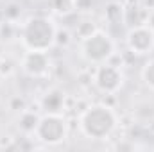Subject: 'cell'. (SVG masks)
Here are the masks:
<instances>
[{
	"label": "cell",
	"mask_w": 154,
	"mask_h": 152,
	"mask_svg": "<svg viewBox=\"0 0 154 152\" xmlns=\"http://www.w3.org/2000/svg\"><path fill=\"white\" fill-rule=\"evenodd\" d=\"M79 52H81V57L86 63L97 66V65L108 63V59L116 52V47H115L113 38L106 31L99 29L95 34H91L88 39L81 41Z\"/></svg>",
	"instance_id": "4"
},
{
	"label": "cell",
	"mask_w": 154,
	"mask_h": 152,
	"mask_svg": "<svg viewBox=\"0 0 154 152\" xmlns=\"http://www.w3.org/2000/svg\"><path fill=\"white\" fill-rule=\"evenodd\" d=\"M81 132L90 140H108L118 129V114L115 108L95 102L88 104L77 116Z\"/></svg>",
	"instance_id": "1"
},
{
	"label": "cell",
	"mask_w": 154,
	"mask_h": 152,
	"mask_svg": "<svg viewBox=\"0 0 154 152\" xmlns=\"http://www.w3.org/2000/svg\"><path fill=\"white\" fill-rule=\"evenodd\" d=\"M149 129H151V131L154 132V120H151V125H149Z\"/></svg>",
	"instance_id": "25"
},
{
	"label": "cell",
	"mask_w": 154,
	"mask_h": 152,
	"mask_svg": "<svg viewBox=\"0 0 154 152\" xmlns=\"http://www.w3.org/2000/svg\"><path fill=\"white\" fill-rule=\"evenodd\" d=\"M20 70L31 79H45L48 77L52 70V61L48 52H36V50H25L22 61H20Z\"/></svg>",
	"instance_id": "7"
},
{
	"label": "cell",
	"mask_w": 154,
	"mask_h": 152,
	"mask_svg": "<svg viewBox=\"0 0 154 152\" xmlns=\"http://www.w3.org/2000/svg\"><path fill=\"white\" fill-rule=\"evenodd\" d=\"M115 149L116 150H134V149H136V143H134V140H131V138H124V141L116 143Z\"/></svg>",
	"instance_id": "22"
},
{
	"label": "cell",
	"mask_w": 154,
	"mask_h": 152,
	"mask_svg": "<svg viewBox=\"0 0 154 152\" xmlns=\"http://www.w3.org/2000/svg\"><path fill=\"white\" fill-rule=\"evenodd\" d=\"M140 77H142L143 84H145L149 90H152V91H154V57H152V59H149V61L142 66Z\"/></svg>",
	"instance_id": "18"
},
{
	"label": "cell",
	"mask_w": 154,
	"mask_h": 152,
	"mask_svg": "<svg viewBox=\"0 0 154 152\" xmlns=\"http://www.w3.org/2000/svg\"><path fill=\"white\" fill-rule=\"evenodd\" d=\"M97 31H99V27H97L95 22H91V20H81L75 25V29H74L72 34H74V39H77L81 43V41L88 39L91 34H95Z\"/></svg>",
	"instance_id": "12"
},
{
	"label": "cell",
	"mask_w": 154,
	"mask_h": 152,
	"mask_svg": "<svg viewBox=\"0 0 154 152\" xmlns=\"http://www.w3.org/2000/svg\"><path fill=\"white\" fill-rule=\"evenodd\" d=\"M79 84H81L82 88H90V86L93 84V74H91L90 70L81 72V74H79Z\"/></svg>",
	"instance_id": "21"
},
{
	"label": "cell",
	"mask_w": 154,
	"mask_h": 152,
	"mask_svg": "<svg viewBox=\"0 0 154 152\" xmlns=\"http://www.w3.org/2000/svg\"><path fill=\"white\" fill-rule=\"evenodd\" d=\"M93 86L102 95H108V93H115L116 95L124 86V72H122V68H118L115 65H109V63L97 65V68L93 72Z\"/></svg>",
	"instance_id": "5"
},
{
	"label": "cell",
	"mask_w": 154,
	"mask_h": 152,
	"mask_svg": "<svg viewBox=\"0 0 154 152\" xmlns=\"http://www.w3.org/2000/svg\"><path fill=\"white\" fill-rule=\"evenodd\" d=\"M39 108L43 113H65L66 111V95L59 88H50L39 99Z\"/></svg>",
	"instance_id": "8"
},
{
	"label": "cell",
	"mask_w": 154,
	"mask_h": 152,
	"mask_svg": "<svg viewBox=\"0 0 154 152\" xmlns=\"http://www.w3.org/2000/svg\"><path fill=\"white\" fill-rule=\"evenodd\" d=\"M39 116H41V109H23L22 113L16 114V127L22 134L25 136H32L34 131H36V125L39 122Z\"/></svg>",
	"instance_id": "9"
},
{
	"label": "cell",
	"mask_w": 154,
	"mask_h": 152,
	"mask_svg": "<svg viewBox=\"0 0 154 152\" xmlns=\"http://www.w3.org/2000/svg\"><path fill=\"white\" fill-rule=\"evenodd\" d=\"M57 25L48 16H29L20 25V41L25 50L48 52L54 47Z\"/></svg>",
	"instance_id": "2"
},
{
	"label": "cell",
	"mask_w": 154,
	"mask_h": 152,
	"mask_svg": "<svg viewBox=\"0 0 154 152\" xmlns=\"http://www.w3.org/2000/svg\"><path fill=\"white\" fill-rule=\"evenodd\" d=\"M27 108H29V104H27V100H25L22 95H13V97L9 99V102H7V109L14 114L22 113V111L27 109Z\"/></svg>",
	"instance_id": "19"
},
{
	"label": "cell",
	"mask_w": 154,
	"mask_h": 152,
	"mask_svg": "<svg viewBox=\"0 0 154 152\" xmlns=\"http://www.w3.org/2000/svg\"><path fill=\"white\" fill-rule=\"evenodd\" d=\"M140 4H142L145 9H149V11L154 9V0H140Z\"/></svg>",
	"instance_id": "24"
},
{
	"label": "cell",
	"mask_w": 154,
	"mask_h": 152,
	"mask_svg": "<svg viewBox=\"0 0 154 152\" xmlns=\"http://www.w3.org/2000/svg\"><path fill=\"white\" fill-rule=\"evenodd\" d=\"M34 140L41 147H56L68 136V122L63 113H41L34 131Z\"/></svg>",
	"instance_id": "3"
},
{
	"label": "cell",
	"mask_w": 154,
	"mask_h": 152,
	"mask_svg": "<svg viewBox=\"0 0 154 152\" xmlns=\"http://www.w3.org/2000/svg\"><path fill=\"white\" fill-rule=\"evenodd\" d=\"M16 61L9 56H0V79H9L16 74Z\"/></svg>",
	"instance_id": "16"
},
{
	"label": "cell",
	"mask_w": 154,
	"mask_h": 152,
	"mask_svg": "<svg viewBox=\"0 0 154 152\" xmlns=\"http://www.w3.org/2000/svg\"><path fill=\"white\" fill-rule=\"evenodd\" d=\"M95 0H74V11L81 14H88L93 11Z\"/></svg>",
	"instance_id": "20"
},
{
	"label": "cell",
	"mask_w": 154,
	"mask_h": 152,
	"mask_svg": "<svg viewBox=\"0 0 154 152\" xmlns=\"http://www.w3.org/2000/svg\"><path fill=\"white\" fill-rule=\"evenodd\" d=\"M72 41H74V34L70 32V29H66V27H57L54 47L66 48V47H70V45H72Z\"/></svg>",
	"instance_id": "17"
},
{
	"label": "cell",
	"mask_w": 154,
	"mask_h": 152,
	"mask_svg": "<svg viewBox=\"0 0 154 152\" xmlns=\"http://www.w3.org/2000/svg\"><path fill=\"white\" fill-rule=\"evenodd\" d=\"M47 5L56 16H63V18L75 13L74 11V0H47Z\"/></svg>",
	"instance_id": "13"
},
{
	"label": "cell",
	"mask_w": 154,
	"mask_h": 152,
	"mask_svg": "<svg viewBox=\"0 0 154 152\" xmlns=\"http://www.w3.org/2000/svg\"><path fill=\"white\" fill-rule=\"evenodd\" d=\"M145 25H149L151 29L154 31V9L149 11V14H147V22H145Z\"/></svg>",
	"instance_id": "23"
},
{
	"label": "cell",
	"mask_w": 154,
	"mask_h": 152,
	"mask_svg": "<svg viewBox=\"0 0 154 152\" xmlns=\"http://www.w3.org/2000/svg\"><path fill=\"white\" fill-rule=\"evenodd\" d=\"M16 38H20V25L13 23V22H7V20H2L0 22V41L11 43Z\"/></svg>",
	"instance_id": "14"
},
{
	"label": "cell",
	"mask_w": 154,
	"mask_h": 152,
	"mask_svg": "<svg viewBox=\"0 0 154 152\" xmlns=\"http://www.w3.org/2000/svg\"><path fill=\"white\" fill-rule=\"evenodd\" d=\"M124 25L127 27H136V25H143L147 22V14L149 9H145L140 2H131V4H124Z\"/></svg>",
	"instance_id": "10"
},
{
	"label": "cell",
	"mask_w": 154,
	"mask_h": 152,
	"mask_svg": "<svg viewBox=\"0 0 154 152\" xmlns=\"http://www.w3.org/2000/svg\"><path fill=\"white\" fill-rule=\"evenodd\" d=\"M124 9L125 5L120 0H111L104 7V20L109 25H124Z\"/></svg>",
	"instance_id": "11"
},
{
	"label": "cell",
	"mask_w": 154,
	"mask_h": 152,
	"mask_svg": "<svg viewBox=\"0 0 154 152\" xmlns=\"http://www.w3.org/2000/svg\"><path fill=\"white\" fill-rule=\"evenodd\" d=\"M125 47L136 57L149 56L154 50V31L149 25H136L129 27L125 34Z\"/></svg>",
	"instance_id": "6"
},
{
	"label": "cell",
	"mask_w": 154,
	"mask_h": 152,
	"mask_svg": "<svg viewBox=\"0 0 154 152\" xmlns=\"http://www.w3.org/2000/svg\"><path fill=\"white\" fill-rule=\"evenodd\" d=\"M2 13H4V20L16 23V22H20V18H22V14H23V7H22L20 2L11 0V2H7V4L4 5Z\"/></svg>",
	"instance_id": "15"
}]
</instances>
